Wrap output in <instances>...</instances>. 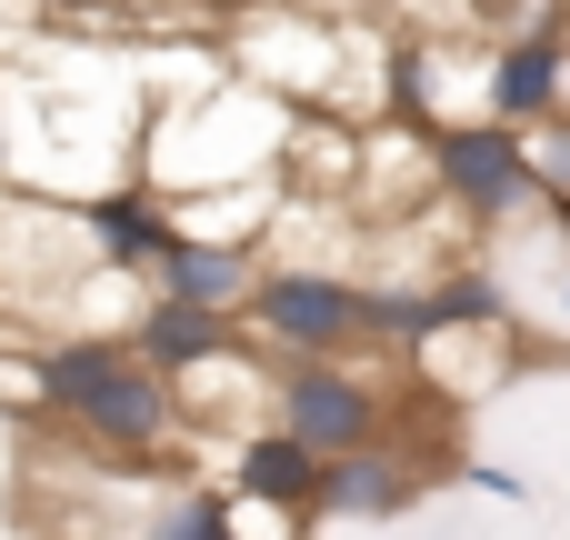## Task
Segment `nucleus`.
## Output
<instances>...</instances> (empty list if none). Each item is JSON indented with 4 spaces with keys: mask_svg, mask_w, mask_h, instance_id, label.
Instances as JSON below:
<instances>
[{
    "mask_svg": "<svg viewBox=\"0 0 570 540\" xmlns=\"http://www.w3.org/2000/svg\"><path fill=\"white\" fill-rule=\"evenodd\" d=\"M40 421L100 461H170L190 411L120 331H40Z\"/></svg>",
    "mask_w": 570,
    "mask_h": 540,
    "instance_id": "nucleus-1",
    "label": "nucleus"
},
{
    "mask_svg": "<svg viewBox=\"0 0 570 540\" xmlns=\"http://www.w3.org/2000/svg\"><path fill=\"white\" fill-rule=\"evenodd\" d=\"M240 331H250L261 361H361V351H381L371 341V281L341 271V261H281V251L250 291Z\"/></svg>",
    "mask_w": 570,
    "mask_h": 540,
    "instance_id": "nucleus-2",
    "label": "nucleus"
},
{
    "mask_svg": "<svg viewBox=\"0 0 570 540\" xmlns=\"http://www.w3.org/2000/svg\"><path fill=\"white\" fill-rule=\"evenodd\" d=\"M431 160H441V210L461 220V240L471 230H511V220H551L541 210V170H531V140L511 130V120H451L441 140H431Z\"/></svg>",
    "mask_w": 570,
    "mask_h": 540,
    "instance_id": "nucleus-3",
    "label": "nucleus"
},
{
    "mask_svg": "<svg viewBox=\"0 0 570 540\" xmlns=\"http://www.w3.org/2000/svg\"><path fill=\"white\" fill-rule=\"evenodd\" d=\"M271 421L281 431H301L321 461H341V451H371V441H391V391L361 371V361H271Z\"/></svg>",
    "mask_w": 570,
    "mask_h": 540,
    "instance_id": "nucleus-4",
    "label": "nucleus"
},
{
    "mask_svg": "<svg viewBox=\"0 0 570 540\" xmlns=\"http://www.w3.org/2000/svg\"><path fill=\"white\" fill-rule=\"evenodd\" d=\"M70 210H80V240H90L110 271H130V281H150V271L190 240V230H180V200H170L160 180H140V170H120V180L80 190Z\"/></svg>",
    "mask_w": 570,
    "mask_h": 540,
    "instance_id": "nucleus-5",
    "label": "nucleus"
},
{
    "mask_svg": "<svg viewBox=\"0 0 570 540\" xmlns=\"http://www.w3.org/2000/svg\"><path fill=\"white\" fill-rule=\"evenodd\" d=\"M481 110L511 120V130L570 110V20H531V30H501V40H491V60H481Z\"/></svg>",
    "mask_w": 570,
    "mask_h": 540,
    "instance_id": "nucleus-6",
    "label": "nucleus"
},
{
    "mask_svg": "<svg viewBox=\"0 0 570 540\" xmlns=\"http://www.w3.org/2000/svg\"><path fill=\"white\" fill-rule=\"evenodd\" d=\"M321 451L301 441V431H281V421H250L240 441H230V491L250 501V511H281L291 531H311L321 521Z\"/></svg>",
    "mask_w": 570,
    "mask_h": 540,
    "instance_id": "nucleus-7",
    "label": "nucleus"
},
{
    "mask_svg": "<svg viewBox=\"0 0 570 540\" xmlns=\"http://www.w3.org/2000/svg\"><path fill=\"white\" fill-rule=\"evenodd\" d=\"M160 381H190V371H210V361H230L250 331H240V311H200V301H170V291H140V311H130V331H120Z\"/></svg>",
    "mask_w": 570,
    "mask_h": 540,
    "instance_id": "nucleus-8",
    "label": "nucleus"
},
{
    "mask_svg": "<svg viewBox=\"0 0 570 540\" xmlns=\"http://www.w3.org/2000/svg\"><path fill=\"white\" fill-rule=\"evenodd\" d=\"M421 491H431V461H411V441H371L321 471V521H401L421 511Z\"/></svg>",
    "mask_w": 570,
    "mask_h": 540,
    "instance_id": "nucleus-9",
    "label": "nucleus"
},
{
    "mask_svg": "<svg viewBox=\"0 0 570 540\" xmlns=\"http://www.w3.org/2000/svg\"><path fill=\"white\" fill-rule=\"evenodd\" d=\"M261 271H271V251H250V240H180L160 271H150V291H170V301H200V311H250V291H261Z\"/></svg>",
    "mask_w": 570,
    "mask_h": 540,
    "instance_id": "nucleus-10",
    "label": "nucleus"
},
{
    "mask_svg": "<svg viewBox=\"0 0 570 540\" xmlns=\"http://www.w3.org/2000/svg\"><path fill=\"white\" fill-rule=\"evenodd\" d=\"M120 540H250L240 531V491H210V481H160L130 501V531Z\"/></svg>",
    "mask_w": 570,
    "mask_h": 540,
    "instance_id": "nucleus-11",
    "label": "nucleus"
},
{
    "mask_svg": "<svg viewBox=\"0 0 570 540\" xmlns=\"http://www.w3.org/2000/svg\"><path fill=\"white\" fill-rule=\"evenodd\" d=\"M521 140H531V170H541V210H551V230H570V110L531 120Z\"/></svg>",
    "mask_w": 570,
    "mask_h": 540,
    "instance_id": "nucleus-12",
    "label": "nucleus"
},
{
    "mask_svg": "<svg viewBox=\"0 0 570 540\" xmlns=\"http://www.w3.org/2000/svg\"><path fill=\"white\" fill-rule=\"evenodd\" d=\"M471 20H491V30H531L541 20V0H461Z\"/></svg>",
    "mask_w": 570,
    "mask_h": 540,
    "instance_id": "nucleus-13",
    "label": "nucleus"
},
{
    "mask_svg": "<svg viewBox=\"0 0 570 540\" xmlns=\"http://www.w3.org/2000/svg\"><path fill=\"white\" fill-rule=\"evenodd\" d=\"M471 471V491H491V501H521V471H491V461H461Z\"/></svg>",
    "mask_w": 570,
    "mask_h": 540,
    "instance_id": "nucleus-14",
    "label": "nucleus"
},
{
    "mask_svg": "<svg viewBox=\"0 0 570 540\" xmlns=\"http://www.w3.org/2000/svg\"><path fill=\"white\" fill-rule=\"evenodd\" d=\"M561 301H570V271H561Z\"/></svg>",
    "mask_w": 570,
    "mask_h": 540,
    "instance_id": "nucleus-15",
    "label": "nucleus"
}]
</instances>
